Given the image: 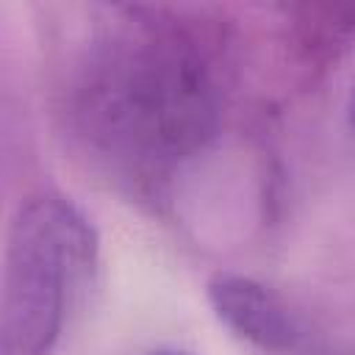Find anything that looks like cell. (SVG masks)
Returning <instances> with one entry per match:
<instances>
[{"label": "cell", "instance_id": "1", "mask_svg": "<svg viewBox=\"0 0 355 355\" xmlns=\"http://www.w3.org/2000/svg\"><path fill=\"white\" fill-rule=\"evenodd\" d=\"M72 119L114 172L153 183L214 141L222 92L191 33L169 22H130L89 50L72 86Z\"/></svg>", "mask_w": 355, "mask_h": 355}, {"label": "cell", "instance_id": "2", "mask_svg": "<svg viewBox=\"0 0 355 355\" xmlns=\"http://www.w3.org/2000/svg\"><path fill=\"white\" fill-rule=\"evenodd\" d=\"M97 269V233L61 194L28 197L8 230L3 355H53Z\"/></svg>", "mask_w": 355, "mask_h": 355}, {"label": "cell", "instance_id": "3", "mask_svg": "<svg viewBox=\"0 0 355 355\" xmlns=\"http://www.w3.org/2000/svg\"><path fill=\"white\" fill-rule=\"evenodd\" d=\"M208 300L216 316L244 341L266 352H288L302 341V324L288 305L244 275H214L208 283Z\"/></svg>", "mask_w": 355, "mask_h": 355}, {"label": "cell", "instance_id": "4", "mask_svg": "<svg viewBox=\"0 0 355 355\" xmlns=\"http://www.w3.org/2000/svg\"><path fill=\"white\" fill-rule=\"evenodd\" d=\"M347 125H349V133L355 136V80H352V92L347 100Z\"/></svg>", "mask_w": 355, "mask_h": 355}, {"label": "cell", "instance_id": "5", "mask_svg": "<svg viewBox=\"0 0 355 355\" xmlns=\"http://www.w3.org/2000/svg\"><path fill=\"white\" fill-rule=\"evenodd\" d=\"M150 355H189V352H180V349H158V352H150Z\"/></svg>", "mask_w": 355, "mask_h": 355}]
</instances>
